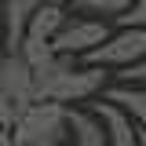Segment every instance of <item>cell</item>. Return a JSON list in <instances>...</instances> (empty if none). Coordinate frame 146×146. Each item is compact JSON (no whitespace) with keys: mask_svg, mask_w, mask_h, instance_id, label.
<instances>
[{"mask_svg":"<svg viewBox=\"0 0 146 146\" xmlns=\"http://www.w3.org/2000/svg\"><path fill=\"white\" fill-rule=\"evenodd\" d=\"M110 70L99 66H84L73 55H55L44 70L33 73L36 84V102H58V106H77V102H91L106 88Z\"/></svg>","mask_w":146,"mask_h":146,"instance_id":"1","label":"cell"},{"mask_svg":"<svg viewBox=\"0 0 146 146\" xmlns=\"http://www.w3.org/2000/svg\"><path fill=\"white\" fill-rule=\"evenodd\" d=\"M15 146H58L66 143V106L58 102H29L15 113L11 124Z\"/></svg>","mask_w":146,"mask_h":146,"instance_id":"2","label":"cell"},{"mask_svg":"<svg viewBox=\"0 0 146 146\" xmlns=\"http://www.w3.org/2000/svg\"><path fill=\"white\" fill-rule=\"evenodd\" d=\"M143 55H146V29H117L99 48L80 55V62L84 66H99V70H124L131 62H139Z\"/></svg>","mask_w":146,"mask_h":146,"instance_id":"3","label":"cell"},{"mask_svg":"<svg viewBox=\"0 0 146 146\" xmlns=\"http://www.w3.org/2000/svg\"><path fill=\"white\" fill-rule=\"evenodd\" d=\"M110 33H113V29H110L102 18L70 15V18H66V26H62V29H58L48 44H51L55 55H73V58H80V55H88L91 48H99Z\"/></svg>","mask_w":146,"mask_h":146,"instance_id":"4","label":"cell"},{"mask_svg":"<svg viewBox=\"0 0 146 146\" xmlns=\"http://www.w3.org/2000/svg\"><path fill=\"white\" fill-rule=\"evenodd\" d=\"M0 91L15 102V110L36 102V84H33V70L26 66V58L18 51H7L0 58Z\"/></svg>","mask_w":146,"mask_h":146,"instance_id":"5","label":"cell"},{"mask_svg":"<svg viewBox=\"0 0 146 146\" xmlns=\"http://www.w3.org/2000/svg\"><path fill=\"white\" fill-rule=\"evenodd\" d=\"M88 110L99 117V124L106 131V146H135L139 128H135V121H131L121 106H113V102H106V99L99 95V99H91Z\"/></svg>","mask_w":146,"mask_h":146,"instance_id":"6","label":"cell"},{"mask_svg":"<svg viewBox=\"0 0 146 146\" xmlns=\"http://www.w3.org/2000/svg\"><path fill=\"white\" fill-rule=\"evenodd\" d=\"M36 7H40V0H4L0 4V29H4V48L7 51H18Z\"/></svg>","mask_w":146,"mask_h":146,"instance_id":"7","label":"cell"},{"mask_svg":"<svg viewBox=\"0 0 146 146\" xmlns=\"http://www.w3.org/2000/svg\"><path fill=\"white\" fill-rule=\"evenodd\" d=\"M66 143L70 146H106L99 117L84 106H66Z\"/></svg>","mask_w":146,"mask_h":146,"instance_id":"8","label":"cell"},{"mask_svg":"<svg viewBox=\"0 0 146 146\" xmlns=\"http://www.w3.org/2000/svg\"><path fill=\"white\" fill-rule=\"evenodd\" d=\"M102 99L113 102V106H121L135 121V128H143L146 131V84H106L102 88Z\"/></svg>","mask_w":146,"mask_h":146,"instance_id":"9","label":"cell"},{"mask_svg":"<svg viewBox=\"0 0 146 146\" xmlns=\"http://www.w3.org/2000/svg\"><path fill=\"white\" fill-rule=\"evenodd\" d=\"M66 18H70V7H66L62 0H40V7L33 11L26 33H29V36H40V40H51V36L66 26Z\"/></svg>","mask_w":146,"mask_h":146,"instance_id":"10","label":"cell"},{"mask_svg":"<svg viewBox=\"0 0 146 146\" xmlns=\"http://www.w3.org/2000/svg\"><path fill=\"white\" fill-rule=\"evenodd\" d=\"M62 4L84 18H117L128 11L131 0H62Z\"/></svg>","mask_w":146,"mask_h":146,"instance_id":"11","label":"cell"},{"mask_svg":"<svg viewBox=\"0 0 146 146\" xmlns=\"http://www.w3.org/2000/svg\"><path fill=\"white\" fill-rule=\"evenodd\" d=\"M113 22H117L121 29H146V0H131L128 11H124V15H117Z\"/></svg>","mask_w":146,"mask_h":146,"instance_id":"12","label":"cell"},{"mask_svg":"<svg viewBox=\"0 0 146 146\" xmlns=\"http://www.w3.org/2000/svg\"><path fill=\"white\" fill-rule=\"evenodd\" d=\"M113 80H117V84H146V55L139 62L124 66V70H113Z\"/></svg>","mask_w":146,"mask_h":146,"instance_id":"13","label":"cell"},{"mask_svg":"<svg viewBox=\"0 0 146 146\" xmlns=\"http://www.w3.org/2000/svg\"><path fill=\"white\" fill-rule=\"evenodd\" d=\"M15 113H18L15 102H11V99L0 91V128H11V124H15Z\"/></svg>","mask_w":146,"mask_h":146,"instance_id":"14","label":"cell"},{"mask_svg":"<svg viewBox=\"0 0 146 146\" xmlns=\"http://www.w3.org/2000/svg\"><path fill=\"white\" fill-rule=\"evenodd\" d=\"M0 146H15V139H11V128H0Z\"/></svg>","mask_w":146,"mask_h":146,"instance_id":"15","label":"cell"},{"mask_svg":"<svg viewBox=\"0 0 146 146\" xmlns=\"http://www.w3.org/2000/svg\"><path fill=\"white\" fill-rule=\"evenodd\" d=\"M135 146H146V131L139 128V135H135Z\"/></svg>","mask_w":146,"mask_h":146,"instance_id":"16","label":"cell"},{"mask_svg":"<svg viewBox=\"0 0 146 146\" xmlns=\"http://www.w3.org/2000/svg\"><path fill=\"white\" fill-rule=\"evenodd\" d=\"M7 55V48H4V29H0V58Z\"/></svg>","mask_w":146,"mask_h":146,"instance_id":"17","label":"cell"},{"mask_svg":"<svg viewBox=\"0 0 146 146\" xmlns=\"http://www.w3.org/2000/svg\"><path fill=\"white\" fill-rule=\"evenodd\" d=\"M58 146H70V143H58Z\"/></svg>","mask_w":146,"mask_h":146,"instance_id":"18","label":"cell"},{"mask_svg":"<svg viewBox=\"0 0 146 146\" xmlns=\"http://www.w3.org/2000/svg\"><path fill=\"white\" fill-rule=\"evenodd\" d=\"M0 4H4V0H0Z\"/></svg>","mask_w":146,"mask_h":146,"instance_id":"19","label":"cell"}]
</instances>
